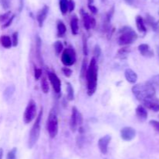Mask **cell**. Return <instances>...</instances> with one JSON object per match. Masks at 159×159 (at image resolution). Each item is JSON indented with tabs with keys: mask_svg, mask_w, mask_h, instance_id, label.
Returning a JSON list of instances; mask_svg holds the SVG:
<instances>
[{
	"mask_svg": "<svg viewBox=\"0 0 159 159\" xmlns=\"http://www.w3.org/2000/svg\"><path fill=\"white\" fill-rule=\"evenodd\" d=\"M124 76H125L127 82L130 83V84H135L138 80V75L131 69H127L124 72Z\"/></svg>",
	"mask_w": 159,
	"mask_h": 159,
	"instance_id": "obj_17",
	"label": "cell"
},
{
	"mask_svg": "<svg viewBox=\"0 0 159 159\" xmlns=\"http://www.w3.org/2000/svg\"><path fill=\"white\" fill-rule=\"evenodd\" d=\"M48 13V6H44L37 14V20L40 27H42L43 24V22L46 20L47 16Z\"/></svg>",
	"mask_w": 159,
	"mask_h": 159,
	"instance_id": "obj_14",
	"label": "cell"
},
{
	"mask_svg": "<svg viewBox=\"0 0 159 159\" xmlns=\"http://www.w3.org/2000/svg\"><path fill=\"white\" fill-rule=\"evenodd\" d=\"M61 59L65 66H71L74 65L76 62V53L74 48L69 47L64 49Z\"/></svg>",
	"mask_w": 159,
	"mask_h": 159,
	"instance_id": "obj_7",
	"label": "cell"
},
{
	"mask_svg": "<svg viewBox=\"0 0 159 159\" xmlns=\"http://www.w3.org/2000/svg\"><path fill=\"white\" fill-rule=\"evenodd\" d=\"M59 7H60V10L63 15L66 14L68 11V0H60Z\"/></svg>",
	"mask_w": 159,
	"mask_h": 159,
	"instance_id": "obj_25",
	"label": "cell"
},
{
	"mask_svg": "<svg viewBox=\"0 0 159 159\" xmlns=\"http://www.w3.org/2000/svg\"><path fill=\"white\" fill-rule=\"evenodd\" d=\"M147 21H148V24L152 26V29H153L154 31H159V23H158V22L155 21V20L153 18V17H151V16H149V15H148Z\"/></svg>",
	"mask_w": 159,
	"mask_h": 159,
	"instance_id": "obj_24",
	"label": "cell"
},
{
	"mask_svg": "<svg viewBox=\"0 0 159 159\" xmlns=\"http://www.w3.org/2000/svg\"><path fill=\"white\" fill-rule=\"evenodd\" d=\"M150 83H152V84H156V85H159V74L155 75L152 78L151 81H149Z\"/></svg>",
	"mask_w": 159,
	"mask_h": 159,
	"instance_id": "obj_42",
	"label": "cell"
},
{
	"mask_svg": "<svg viewBox=\"0 0 159 159\" xmlns=\"http://www.w3.org/2000/svg\"><path fill=\"white\" fill-rule=\"evenodd\" d=\"M54 51H55V53L57 54V55H60L61 52L63 51V48H64L63 44L61 43V41H57L54 43Z\"/></svg>",
	"mask_w": 159,
	"mask_h": 159,
	"instance_id": "obj_29",
	"label": "cell"
},
{
	"mask_svg": "<svg viewBox=\"0 0 159 159\" xmlns=\"http://www.w3.org/2000/svg\"><path fill=\"white\" fill-rule=\"evenodd\" d=\"M0 43L5 48H10L12 46V40L8 35H2L0 37Z\"/></svg>",
	"mask_w": 159,
	"mask_h": 159,
	"instance_id": "obj_21",
	"label": "cell"
},
{
	"mask_svg": "<svg viewBox=\"0 0 159 159\" xmlns=\"http://www.w3.org/2000/svg\"><path fill=\"white\" fill-rule=\"evenodd\" d=\"M67 95H68V99L69 101H73L75 98L74 95V89L70 83H67Z\"/></svg>",
	"mask_w": 159,
	"mask_h": 159,
	"instance_id": "obj_26",
	"label": "cell"
},
{
	"mask_svg": "<svg viewBox=\"0 0 159 159\" xmlns=\"http://www.w3.org/2000/svg\"><path fill=\"white\" fill-rule=\"evenodd\" d=\"M102 2H105V1H106V0H102Z\"/></svg>",
	"mask_w": 159,
	"mask_h": 159,
	"instance_id": "obj_48",
	"label": "cell"
},
{
	"mask_svg": "<svg viewBox=\"0 0 159 159\" xmlns=\"http://www.w3.org/2000/svg\"><path fill=\"white\" fill-rule=\"evenodd\" d=\"M57 37H63L67 31L66 26H65V23H64L62 21H61V20H58V22H57Z\"/></svg>",
	"mask_w": 159,
	"mask_h": 159,
	"instance_id": "obj_22",
	"label": "cell"
},
{
	"mask_svg": "<svg viewBox=\"0 0 159 159\" xmlns=\"http://www.w3.org/2000/svg\"><path fill=\"white\" fill-rule=\"evenodd\" d=\"M11 0H0V4L4 9H9L10 6Z\"/></svg>",
	"mask_w": 159,
	"mask_h": 159,
	"instance_id": "obj_35",
	"label": "cell"
},
{
	"mask_svg": "<svg viewBox=\"0 0 159 159\" xmlns=\"http://www.w3.org/2000/svg\"><path fill=\"white\" fill-rule=\"evenodd\" d=\"M10 14H11V12L10 11H9V12H6V13L0 16V22H5L6 21V20H9V19L10 18Z\"/></svg>",
	"mask_w": 159,
	"mask_h": 159,
	"instance_id": "obj_37",
	"label": "cell"
},
{
	"mask_svg": "<svg viewBox=\"0 0 159 159\" xmlns=\"http://www.w3.org/2000/svg\"><path fill=\"white\" fill-rule=\"evenodd\" d=\"M132 93L138 101L143 102L145 100L155 97V88L152 83L145 82L135 84L132 87Z\"/></svg>",
	"mask_w": 159,
	"mask_h": 159,
	"instance_id": "obj_2",
	"label": "cell"
},
{
	"mask_svg": "<svg viewBox=\"0 0 159 159\" xmlns=\"http://www.w3.org/2000/svg\"><path fill=\"white\" fill-rule=\"evenodd\" d=\"M136 25L137 28L141 33L145 34L147 32V28H146L145 24H144V21L141 16H138L136 17Z\"/></svg>",
	"mask_w": 159,
	"mask_h": 159,
	"instance_id": "obj_20",
	"label": "cell"
},
{
	"mask_svg": "<svg viewBox=\"0 0 159 159\" xmlns=\"http://www.w3.org/2000/svg\"><path fill=\"white\" fill-rule=\"evenodd\" d=\"M87 94L89 96H93L97 89L98 81V65L95 57L92 58L86 72Z\"/></svg>",
	"mask_w": 159,
	"mask_h": 159,
	"instance_id": "obj_1",
	"label": "cell"
},
{
	"mask_svg": "<svg viewBox=\"0 0 159 159\" xmlns=\"http://www.w3.org/2000/svg\"><path fill=\"white\" fill-rule=\"evenodd\" d=\"M112 140L111 136L106 135L101 137L98 141V147L102 154H107L108 152V147Z\"/></svg>",
	"mask_w": 159,
	"mask_h": 159,
	"instance_id": "obj_11",
	"label": "cell"
},
{
	"mask_svg": "<svg viewBox=\"0 0 159 159\" xmlns=\"http://www.w3.org/2000/svg\"><path fill=\"white\" fill-rule=\"evenodd\" d=\"M88 6H89V10L91 11L93 14L97 13L98 10H97V8H96V6H94L93 5H88Z\"/></svg>",
	"mask_w": 159,
	"mask_h": 159,
	"instance_id": "obj_44",
	"label": "cell"
},
{
	"mask_svg": "<svg viewBox=\"0 0 159 159\" xmlns=\"http://www.w3.org/2000/svg\"><path fill=\"white\" fill-rule=\"evenodd\" d=\"M75 3L73 0H69L68 1V10L69 12H72L75 9Z\"/></svg>",
	"mask_w": 159,
	"mask_h": 159,
	"instance_id": "obj_43",
	"label": "cell"
},
{
	"mask_svg": "<svg viewBox=\"0 0 159 159\" xmlns=\"http://www.w3.org/2000/svg\"><path fill=\"white\" fill-rule=\"evenodd\" d=\"M138 50H139L140 53L141 55L145 56V57H153L154 52L152 49L150 48L148 45L147 44H141L138 46Z\"/></svg>",
	"mask_w": 159,
	"mask_h": 159,
	"instance_id": "obj_15",
	"label": "cell"
},
{
	"mask_svg": "<svg viewBox=\"0 0 159 159\" xmlns=\"http://www.w3.org/2000/svg\"><path fill=\"white\" fill-rule=\"evenodd\" d=\"M16 152L17 148L13 147L11 151L8 152L7 156H6V159H16Z\"/></svg>",
	"mask_w": 159,
	"mask_h": 159,
	"instance_id": "obj_32",
	"label": "cell"
},
{
	"mask_svg": "<svg viewBox=\"0 0 159 159\" xmlns=\"http://www.w3.org/2000/svg\"><path fill=\"white\" fill-rule=\"evenodd\" d=\"M94 0H88V5H93Z\"/></svg>",
	"mask_w": 159,
	"mask_h": 159,
	"instance_id": "obj_47",
	"label": "cell"
},
{
	"mask_svg": "<svg viewBox=\"0 0 159 159\" xmlns=\"http://www.w3.org/2000/svg\"><path fill=\"white\" fill-rule=\"evenodd\" d=\"M36 117H37V104L34 100L30 99L23 114V121L26 124H29Z\"/></svg>",
	"mask_w": 159,
	"mask_h": 159,
	"instance_id": "obj_6",
	"label": "cell"
},
{
	"mask_svg": "<svg viewBox=\"0 0 159 159\" xmlns=\"http://www.w3.org/2000/svg\"><path fill=\"white\" fill-rule=\"evenodd\" d=\"M130 52V49L128 48L125 47V48H122L117 51V57L120 58V59H124L127 56V55Z\"/></svg>",
	"mask_w": 159,
	"mask_h": 159,
	"instance_id": "obj_30",
	"label": "cell"
},
{
	"mask_svg": "<svg viewBox=\"0 0 159 159\" xmlns=\"http://www.w3.org/2000/svg\"><path fill=\"white\" fill-rule=\"evenodd\" d=\"M150 124L152 125V127L154 128V129L159 133V121H156V120H151Z\"/></svg>",
	"mask_w": 159,
	"mask_h": 159,
	"instance_id": "obj_38",
	"label": "cell"
},
{
	"mask_svg": "<svg viewBox=\"0 0 159 159\" xmlns=\"http://www.w3.org/2000/svg\"><path fill=\"white\" fill-rule=\"evenodd\" d=\"M81 15L82 17L84 27L85 28L86 31H89L91 28H94L96 26V21L94 17H90L87 12H84L83 10H81Z\"/></svg>",
	"mask_w": 159,
	"mask_h": 159,
	"instance_id": "obj_8",
	"label": "cell"
},
{
	"mask_svg": "<svg viewBox=\"0 0 159 159\" xmlns=\"http://www.w3.org/2000/svg\"><path fill=\"white\" fill-rule=\"evenodd\" d=\"M16 90V87L14 85H9L5 89L4 93H3V97L6 100H9L11 97L13 95L14 92Z\"/></svg>",
	"mask_w": 159,
	"mask_h": 159,
	"instance_id": "obj_23",
	"label": "cell"
},
{
	"mask_svg": "<svg viewBox=\"0 0 159 159\" xmlns=\"http://www.w3.org/2000/svg\"><path fill=\"white\" fill-rule=\"evenodd\" d=\"M62 72H63L64 75L65 76H67V77H70L71 76V74H72V70L67 66L62 68Z\"/></svg>",
	"mask_w": 159,
	"mask_h": 159,
	"instance_id": "obj_36",
	"label": "cell"
},
{
	"mask_svg": "<svg viewBox=\"0 0 159 159\" xmlns=\"http://www.w3.org/2000/svg\"><path fill=\"white\" fill-rule=\"evenodd\" d=\"M36 57L40 65H43V58H42L41 53V39L38 35H37L36 37Z\"/></svg>",
	"mask_w": 159,
	"mask_h": 159,
	"instance_id": "obj_16",
	"label": "cell"
},
{
	"mask_svg": "<svg viewBox=\"0 0 159 159\" xmlns=\"http://www.w3.org/2000/svg\"><path fill=\"white\" fill-rule=\"evenodd\" d=\"M125 2L128 5H133L134 2L135 0H124Z\"/></svg>",
	"mask_w": 159,
	"mask_h": 159,
	"instance_id": "obj_45",
	"label": "cell"
},
{
	"mask_svg": "<svg viewBox=\"0 0 159 159\" xmlns=\"http://www.w3.org/2000/svg\"><path fill=\"white\" fill-rule=\"evenodd\" d=\"M42 76V70L40 68H37L35 67L34 68V77H35L36 80H40V78Z\"/></svg>",
	"mask_w": 159,
	"mask_h": 159,
	"instance_id": "obj_34",
	"label": "cell"
},
{
	"mask_svg": "<svg viewBox=\"0 0 159 159\" xmlns=\"http://www.w3.org/2000/svg\"><path fill=\"white\" fill-rule=\"evenodd\" d=\"M41 90L44 94H48L49 91V84L45 76H43L41 79Z\"/></svg>",
	"mask_w": 159,
	"mask_h": 159,
	"instance_id": "obj_27",
	"label": "cell"
},
{
	"mask_svg": "<svg viewBox=\"0 0 159 159\" xmlns=\"http://www.w3.org/2000/svg\"><path fill=\"white\" fill-rule=\"evenodd\" d=\"M101 55V48L99 46V45H96V46H95V48H94V57L96 58H99V56H100Z\"/></svg>",
	"mask_w": 159,
	"mask_h": 159,
	"instance_id": "obj_39",
	"label": "cell"
},
{
	"mask_svg": "<svg viewBox=\"0 0 159 159\" xmlns=\"http://www.w3.org/2000/svg\"><path fill=\"white\" fill-rule=\"evenodd\" d=\"M136 115L138 119L141 122L145 121L148 118V112L143 105H138L136 108Z\"/></svg>",
	"mask_w": 159,
	"mask_h": 159,
	"instance_id": "obj_18",
	"label": "cell"
},
{
	"mask_svg": "<svg viewBox=\"0 0 159 159\" xmlns=\"http://www.w3.org/2000/svg\"><path fill=\"white\" fill-rule=\"evenodd\" d=\"M143 106L144 108L151 109L153 112H159V100L155 97L151 98L143 101Z\"/></svg>",
	"mask_w": 159,
	"mask_h": 159,
	"instance_id": "obj_12",
	"label": "cell"
},
{
	"mask_svg": "<svg viewBox=\"0 0 159 159\" xmlns=\"http://www.w3.org/2000/svg\"><path fill=\"white\" fill-rule=\"evenodd\" d=\"M14 17H15V15H12V17H10V18H9V20H8L7 21H6V23H5L4 24L2 25V29H4V28H6V27H8V26H10L11 23H12V20H13Z\"/></svg>",
	"mask_w": 159,
	"mask_h": 159,
	"instance_id": "obj_40",
	"label": "cell"
},
{
	"mask_svg": "<svg viewBox=\"0 0 159 159\" xmlns=\"http://www.w3.org/2000/svg\"><path fill=\"white\" fill-rule=\"evenodd\" d=\"M82 49H83V54L85 55H88L89 49H88V44H87V37L85 35L82 37Z\"/></svg>",
	"mask_w": 159,
	"mask_h": 159,
	"instance_id": "obj_31",
	"label": "cell"
},
{
	"mask_svg": "<svg viewBox=\"0 0 159 159\" xmlns=\"http://www.w3.org/2000/svg\"><path fill=\"white\" fill-rule=\"evenodd\" d=\"M18 41H19V33L17 31L14 32L12 35V46L16 47L18 45Z\"/></svg>",
	"mask_w": 159,
	"mask_h": 159,
	"instance_id": "obj_33",
	"label": "cell"
},
{
	"mask_svg": "<svg viewBox=\"0 0 159 159\" xmlns=\"http://www.w3.org/2000/svg\"><path fill=\"white\" fill-rule=\"evenodd\" d=\"M47 129L51 138H54L58 132V119L54 112L51 111L47 120Z\"/></svg>",
	"mask_w": 159,
	"mask_h": 159,
	"instance_id": "obj_5",
	"label": "cell"
},
{
	"mask_svg": "<svg viewBox=\"0 0 159 159\" xmlns=\"http://www.w3.org/2000/svg\"><path fill=\"white\" fill-rule=\"evenodd\" d=\"M79 110L75 106H73L71 109V119H70V128L73 132H75L77 129L78 126V115H79Z\"/></svg>",
	"mask_w": 159,
	"mask_h": 159,
	"instance_id": "obj_13",
	"label": "cell"
},
{
	"mask_svg": "<svg viewBox=\"0 0 159 159\" xmlns=\"http://www.w3.org/2000/svg\"><path fill=\"white\" fill-rule=\"evenodd\" d=\"M3 156V150L2 148H0V159H2Z\"/></svg>",
	"mask_w": 159,
	"mask_h": 159,
	"instance_id": "obj_46",
	"label": "cell"
},
{
	"mask_svg": "<svg viewBox=\"0 0 159 159\" xmlns=\"http://www.w3.org/2000/svg\"><path fill=\"white\" fill-rule=\"evenodd\" d=\"M70 26H71V33H72L74 35H77L79 34V19L76 16H74L71 18V22H70Z\"/></svg>",
	"mask_w": 159,
	"mask_h": 159,
	"instance_id": "obj_19",
	"label": "cell"
},
{
	"mask_svg": "<svg viewBox=\"0 0 159 159\" xmlns=\"http://www.w3.org/2000/svg\"><path fill=\"white\" fill-rule=\"evenodd\" d=\"M138 39V34L130 26H123L119 31L118 44L121 46L131 45Z\"/></svg>",
	"mask_w": 159,
	"mask_h": 159,
	"instance_id": "obj_3",
	"label": "cell"
},
{
	"mask_svg": "<svg viewBox=\"0 0 159 159\" xmlns=\"http://www.w3.org/2000/svg\"><path fill=\"white\" fill-rule=\"evenodd\" d=\"M87 70H88V65H87V59H84L83 62H82V69H81V78H82V79H85V78Z\"/></svg>",
	"mask_w": 159,
	"mask_h": 159,
	"instance_id": "obj_28",
	"label": "cell"
},
{
	"mask_svg": "<svg viewBox=\"0 0 159 159\" xmlns=\"http://www.w3.org/2000/svg\"><path fill=\"white\" fill-rule=\"evenodd\" d=\"M120 137L125 141H130L136 137V130L130 126H125L121 129Z\"/></svg>",
	"mask_w": 159,
	"mask_h": 159,
	"instance_id": "obj_9",
	"label": "cell"
},
{
	"mask_svg": "<svg viewBox=\"0 0 159 159\" xmlns=\"http://www.w3.org/2000/svg\"><path fill=\"white\" fill-rule=\"evenodd\" d=\"M48 76L55 93H60L61 89V80L58 78V76L55 73L51 71H48Z\"/></svg>",
	"mask_w": 159,
	"mask_h": 159,
	"instance_id": "obj_10",
	"label": "cell"
},
{
	"mask_svg": "<svg viewBox=\"0 0 159 159\" xmlns=\"http://www.w3.org/2000/svg\"><path fill=\"white\" fill-rule=\"evenodd\" d=\"M76 141H77V145L79 147H82V146H83V143H84V137H82V136H79V137H77V140H76Z\"/></svg>",
	"mask_w": 159,
	"mask_h": 159,
	"instance_id": "obj_41",
	"label": "cell"
},
{
	"mask_svg": "<svg viewBox=\"0 0 159 159\" xmlns=\"http://www.w3.org/2000/svg\"><path fill=\"white\" fill-rule=\"evenodd\" d=\"M43 115V108H40V112L38 115L36 117V121L34 123V126L31 128V130L30 132L29 139H28V147L30 149L33 148L34 145L38 141L39 137L40 134V122H41V118Z\"/></svg>",
	"mask_w": 159,
	"mask_h": 159,
	"instance_id": "obj_4",
	"label": "cell"
}]
</instances>
